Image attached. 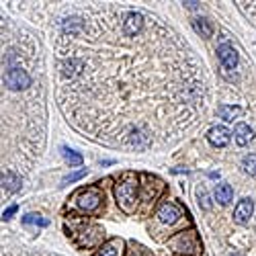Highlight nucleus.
<instances>
[{
  "mask_svg": "<svg viewBox=\"0 0 256 256\" xmlns=\"http://www.w3.org/2000/svg\"><path fill=\"white\" fill-rule=\"evenodd\" d=\"M207 140H209L211 146H216V148H226L230 144V132L222 125L211 127V130L207 132Z\"/></svg>",
  "mask_w": 256,
  "mask_h": 256,
  "instance_id": "6e6552de",
  "label": "nucleus"
},
{
  "mask_svg": "<svg viewBox=\"0 0 256 256\" xmlns=\"http://www.w3.org/2000/svg\"><path fill=\"white\" fill-rule=\"evenodd\" d=\"M158 220L162 224H166V226H172V224H176L180 220V209L176 205H172V203H164L158 209Z\"/></svg>",
  "mask_w": 256,
  "mask_h": 256,
  "instance_id": "0eeeda50",
  "label": "nucleus"
},
{
  "mask_svg": "<svg viewBox=\"0 0 256 256\" xmlns=\"http://www.w3.org/2000/svg\"><path fill=\"white\" fill-rule=\"evenodd\" d=\"M193 27H195V31H197L201 37H211V35H213V25L209 23V18H205V16L193 18Z\"/></svg>",
  "mask_w": 256,
  "mask_h": 256,
  "instance_id": "2eb2a0df",
  "label": "nucleus"
},
{
  "mask_svg": "<svg viewBox=\"0 0 256 256\" xmlns=\"http://www.w3.org/2000/svg\"><path fill=\"white\" fill-rule=\"evenodd\" d=\"M23 224H33V226H39V228H46V226H50V222L46 220V218H41V216H37V213H27V216L23 218Z\"/></svg>",
  "mask_w": 256,
  "mask_h": 256,
  "instance_id": "aec40b11",
  "label": "nucleus"
},
{
  "mask_svg": "<svg viewBox=\"0 0 256 256\" xmlns=\"http://www.w3.org/2000/svg\"><path fill=\"white\" fill-rule=\"evenodd\" d=\"M242 168H244V172H246V174L256 176V154H248V156H244V160H242Z\"/></svg>",
  "mask_w": 256,
  "mask_h": 256,
  "instance_id": "a211bd4d",
  "label": "nucleus"
},
{
  "mask_svg": "<svg viewBox=\"0 0 256 256\" xmlns=\"http://www.w3.org/2000/svg\"><path fill=\"white\" fill-rule=\"evenodd\" d=\"M2 184H4V190H8V193H16L20 188V176H16L14 172H4Z\"/></svg>",
  "mask_w": 256,
  "mask_h": 256,
  "instance_id": "f3484780",
  "label": "nucleus"
},
{
  "mask_svg": "<svg viewBox=\"0 0 256 256\" xmlns=\"http://www.w3.org/2000/svg\"><path fill=\"white\" fill-rule=\"evenodd\" d=\"M62 154H64V158H66V162H68L70 166H80V164H82V156H80L78 152L70 150V148H64Z\"/></svg>",
  "mask_w": 256,
  "mask_h": 256,
  "instance_id": "6ab92c4d",
  "label": "nucleus"
},
{
  "mask_svg": "<svg viewBox=\"0 0 256 256\" xmlns=\"http://www.w3.org/2000/svg\"><path fill=\"white\" fill-rule=\"evenodd\" d=\"M252 211H254V201L252 199H242L238 205H236V209H234V222L236 224H246L250 218H252Z\"/></svg>",
  "mask_w": 256,
  "mask_h": 256,
  "instance_id": "423d86ee",
  "label": "nucleus"
},
{
  "mask_svg": "<svg viewBox=\"0 0 256 256\" xmlns=\"http://www.w3.org/2000/svg\"><path fill=\"white\" fill-rule=\"evenodd\" d=\"M230 256H242V254H230Z\"/></svg>",
  "mask_w": 256,
  "mask_h": 256,
  "instance_id": "393cba45",
  "label": "nucleus"
},
{
  "mask_svg": "<svg viewBox=\"0 0 256 256\" xmlns=\"http://www.w3.org/2000/svg\"><path fill=\"white\" fill-rule=\"evenodd\" d=\"M16 211H18V205H10V207H8V209H6L4 213H2V220H4V222H8V220H10L12 216H14Z\"/></svg>",
  "mask_w": 256,
  "mask_h": 256,
  "instance_id": "b1692460",
  "label": "nucleus"
},
{
  "mask_svg": "<svg viewBox=\"0 0 256 256\" xmlns=\"http://www.w3.org/2000/svg\"><path fill=\"white\" fill-rule=\"evenodd\" d=\"M115 199H117V205L121 207V211L132 213L138 205V180L134 176L121 180L115 186Z\"/></svg>",
  "mask_w": 256,
  "mask_h": 256,
  "instance_id": "f257e3e1",
  "label": "nucleus"
},
{
  "mask_svg": "<svg viewBox=\"0 0 256 256\" xmlns=\"http://www.w3.org/2000/svg\"><path fill=\"white\" fill-rule=\"evenodd\" d=\"M170 246H172L176 252L190 254V252H197V248H199V240H197V236H195L193 232H182V234H178L176 238H172Z\"/></svg>",
  "mask_w": 256,
  "mask_h": 256,
  "instance_id": "20e7f679",
  "label": "nucleus"
},
{
  "mask_svg": "<svg viewBox=\"0 0 256 256\" xmlns=\"http://www.w3.org/2000/svg\"><path fill=\"white\" fill-rule=\"evenodd\" d=\"M197 197H199V205H201L205 211H209V209H211V203H209L207 190H205V188H199V190H197Z\"/></svg>",
  "mask_w": 256,
  "mask_h": 256,
  "instance_id": "4be33fe9",
  "label": "nucleus"
},
{
  "mask_svg": "<svg viewBox=\"0 0 256 256\" xmlns=\"http://www.w3.org/2000/svg\"><path fill=\"white\" fill-rule=\"evenodd\" d=\"M4 86L10 90H25L31 86V76L23 68H8L4 72Z\"/></svg>",
  "mask_w": 256,
  "mask_h": 256,
  "instance_id": "f03ea898",
  "label": "nucleus"
},
{
  "mask_svg": "<svg viewBox=\"0 0 256 256\" xmlns=\"http://www.w3.org/2000/svg\"><path fill=\"white\" fill-rule=\"evenodd\" d=\"M130 142H132V146H136V148H144V146H148V136L144 134V132H132V136H130Z\"/></svg>",
  "mask_w": 256,
  "mask_h": 256,
  "instance_id": "412c9836",
  "label": "nucleus"
},
{
  "mask_svg": "<svg viewBox=\"0 0 256 256\" xmlns=\"http://www.w3.org/2000/svg\"><path fill=\"white\" fill-rule=\"evenodd\" d=\"M218 58L222 62V66L228 68V70H234L238 66V52L234 50V46H230V44H222L218 48Z\"/></svg>",
  "mask_w": 256,
  "mask_h": 256,
  "instance_id": "39448f33",
  "label": "nucleus"
},
{
  "mask_svg": "<svg viewBox=\"0 0 256 256\" xmlns=\"http://www.w3.org/2000/svg\"><path fill=\"white\" fill-rule=\"evenodd\" d=\"M218 115L224 121H234V119H238L242 115V109H240V106H236V104H222L218 109Z\"/></svg>",
  "mask_w": 256,
  "mask_h": 256,
  "instance_id": "4468645a",
  "label": "nucleus"
},
{
  "mask_svg": "<svg viewBox=\"0 0 256 256\" xmlns=\"http://www.w3.org/2000/svg\"><path fill=\"white\" fill-rule=\"evenodd\" d=\"M62 29L66 31V33L76 35V33H80V31L84 29V20H82L80 16H68V18L62 23Z\"/></svg>",
  "mask_w": 256,
  "mask_h": 256,
  "instance_id": "dca6fc26",
  "label": "nucleus"
},
{
  "mask_svg": "<svg viewBox=\"0 0 256 256\" xmlns=\"http://www.w3.org/2000/svg\"><path fill=\"white\" fill-rule=\"evenodd\" d=\"M144 27V16L140 12H130L123 20V31L125 35H138Z\"/></svg>",
  "mask_w": 256,
  "mask_h": 256,
  "instance_id": "1a4fd4ad",
  "label": "nucleus"
},
{
  "mask_svg": "<svg viewBox=\"0 0 256 256\" xmlns=\"http://www.w3.org/2000/svg\"><path fill=\"white\" fill-rule=\"evenodd\" d=\"M121 254H123V240H119V238L109 240L98 250V256H121Z\"/></svg>",
  "mask_w": 256,
  "mask_h": 256,
  "instance_id": "f8f14e48",
  "label": "nucleus"
},
{
  "mask_svg": "<svg viewBox=\"0 0 256 256\" xmlns=\"http://www.w3.org/2000/svg\"><path fill=\"white\" fill-rule=\"evenodd\" d=\"M100 203H102V195H100V190L94 188V186L82 190V193H78V197H76V205L86 213L96 211L100 207Z\"/></svg>",
  "mask_w": 256,
  "mask_h": 256,
  "instance_id": "7ed1b4c3",
  "label": "nucleus"
},
{
  "mask_svg": "<svg viewBox=\"0 0 256 256\" xmlns=\"http://www.w3.org/2000/svg\"><path fill=\"white\" fill-rule=\"evenodd\" d=\"M234 138H236V144L238 146H248L254 138V132H252V127L246 125V123H238L236 125V130H234Z\"/></svg>",
  "mask_w": 256,
  "mask_h": 256,
  "instance_id": "9d476101",
  "label": "nucleus"
},
{
  "mask_svg": "<svg viewBox=\"0 0 256 256\" xmlns=\"http://www.w3.org/2000/svg\"><path fill=\"white\" fill-rule=\"evenodd\" d=\"M213 195H216V201L220 205H228L234 199V190H232V186L228 182H220L216 186V190H213Z\"/></svg>",
  "mask_w": 256,
  "mask_h": 256,
  "instance_id": "ddd939ff",
  "label": "nucleus"
},
{
  "mask_svg": "<svg viewBox=\"0 0 256 256\" xmlns=\"http://www.w3.org/2000/svg\"><path fill=\"white\" fill-rule=\"evenodd\" d=\"M84 70V62L82 60H66L62 64V74L66 76V78H74V76H78L80 72Z\"/></svg>",
  "mask_w": 256,
  "mask_h": 256,
  "instance_id": "9b49d317",
  "label": "nucleus"
},
{
  "mask_svg": "<svg viewBox=\"0 0 256 256\" xmlns=\"http://www.w3.org/2000/svg\"><path fill=\"white\" fill-rule=\"evenodd\" d=\"M84 176H86V168H82V170H78V172L68 174L66 178H64V184H68V182H76V180H80V178H84Z\"/></svg>",
  "mask_w": 256,
  "mask_h": 256,
  "instance_id": "5701e85b",
  "label": "nucleus"
}]
</instances>
